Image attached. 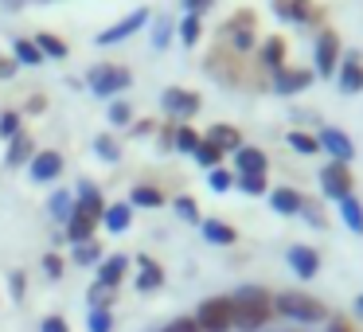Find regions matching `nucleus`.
<instances>
[{"label":"nucleus","instance_id":"nucleus-1","mask_svg":"<svg viewBox=\"0 0 363 332\" xmlns=\"http://www.w3.org/2000/svg\"><path fill=\"white\" fill-rule=\"evenodd\" d=\"M230 309H235V328L258 332L262 324H269V316H274V297H269V289H262V285H246V289H238L235 297H230Z\"/></svg>","mask_w":363,"mask_h":332},{"label":"nucleus","instance_id":"nucleus-2","mask_svg":"<svg viewBox=\"0 0 363 332\" xmlns=\"http://www.w3.org/2000/svg\"><path fill=\"white\" fill-rule=\"evenodd\" d=\"M223 40H227V48L235 51V55L254 51V40H258V12H254V9H238L235 16L223 24Z\"/></svg>","mask_w":363,"mask_h":332},{"label":"nucleus","instance_id":"nucleus-3","mask_svg":"<svg viewBox=\"0 0 363 332\" xmlns=\"http://www.w3.org/2000/svg\"><path fill=\"white\" fill-rule=\"evenodd\" d=\"M86 82H90V90H94V94L113 98V94H121V90L133 87V71H129V67H121V63H94L86 71Z\"/></svg>","mask_w":363,"mask_h":332},{"label":"nucleus","instance_id":"nucleus-4","mask_svg":"<svg viewBox=\"0 0 363 332\" xmlns=\"http://www.w3.org/2000/svg\"><path fill=\"white\" fill-rule=\"evenodd\" d=\"M274 313L289 316V321H324V305L308 293H297V289H285L274 297Z\"/></svg>","mask_w":363,"mask_h":332},{"label":"nucleus","instance_id":"nucleus-5","mask_svg":"<svg viewBox=\"0 0 363 332\" xmlns=\"http://www.w3.org/2000/svg\"><path fill=\"white\" fill-rule=\"evenodd\" d=\"M199 332H230L235 328V309H230V297H207L196 313Z\"/></svg>","mask_w":363,"mask_h":332},{"label":"nucleus","instance_id":"nucleus-6","mask_svg":"<svg viewBox=\"0 0 363 332\" xmlns=\"http://www.w3.org/2000/svg\"><path fill=\"white\" fill-rule=\"evenodd\" d=\"M320 188H324V196H332V199H347L355 188L352 168H347L344 160H328V165L320 168Z\"/></svg>","mask_w":363,"mask_h":332},{"label":"nucleus","instance_id":"nucleus-7","mask_svg":"<svg viewBox=\"0 0 363 332\" xmlns=\"http://www.w3.org/2000/svg\"><path fill=\"white\" fill-rule=\"evenodd\" d=\"M340 67V35L336 28H320V35H316V74H336Z\"/></svg>","mask_w":363,"mask_h":332},{"label":"nucleus","instance_id":"nucleus-8","mask_svg":"<svg viewBox=\"0 0 363 332\" xmlns=\"http://www.w3.org/2000/svg\"><path fill=\"white\" fill-rule=\"evenodd\" d=\"M160 106H164L172 118H191V114L203 106V98L196 94V90H184V87H168L164 94H160Z\"/></svg>","mask_w":363,"mask_h":332},{"label":"nucleus","instance_id":"nucleus-9","mask_svg":"<svg viewBox=\"0 0 363 332\" xmlns=\"http://www.w3.org/2000/svg\"><path fill=\"white\" fill-rule=\"evenodd\" d=\"M28 172H32L35 184L59 180V172H63V153H59V149H40L32 160H28Z\"/></svg>","mask_w":363,"mask_h":332},{"label":"nucleus","instance_id":"nucleus-10","mask_svg":"<svg viewBox=\"0 0 363 332\" xmlns=\"http://www.w3.org/2000/svg\"><path fill=\"white\" fill-rule=\"evenodd\" d=\"M274 87H277V94H301V90L313 87V71H308V67H289L285 63L281 71H277Z\"/></svg>","mask_w":363,"mask_h":332},{"label":"nucleus","instance_id":"nucleus-11","mask_svg":"<svg viewBox=\"0 0 363 332\" xmlns=\"http://www.w3.org/2000/svg\"><path fill=\"white\" fill-rule=\"evenodd\" d=\"M145 20H149V9H137V12H129V16H125V20H118L113 28H106V32H98V43H118V40H125V35L141 32V28H145Z\"/></svg>","mask_w":363,"mask_h":332},{"label":"nucleus","instance_id":"nucleus-12","mask_svg":"<svg viewBox=\"0 0 363 332\" xmlns=\"http://www.w3.org/2000/svg\"><path fill=\"white\" fill-rule=\"evenodd\" d=\"M285 258H289V266H293V274L297 277H316V270H320V254L313 250V246H289V250H285Z\"/></svg>","mask_w":363,"mask_h":332},{"label":"nucleus","instance_id":"nucleus-13","mask_svg":"<svg viewBox=\"0 0 363 332\" xmlns=\"http://www.w3.org/2000/svg\"><path fill=\"white\" fill-rule=\"evenodd\" d=\"M235 168H238V176H266L269 157L262 149H254V145H242V149L235 153Z\"/></svg>","mask_w":363,"mask_h":332},{"label":"nucleus","instance_id":"nucleus-14","mask_svg":"<svg viewBox=\"0 0 363 332\" xmlns=\"http://www.w3.org/2000/svg\"><path fill=\"white\" fill-rule=\"evenodd\" d=\"M340 90H344V94H359L363 90V59H359V51H347L344 63H340Z\"/></svg>","mask_w":363,"mask_h":332},{"label":"nucleus","instance_id":"nucleus-15","mask_svg":"<svg viewBox=\"0 0 363 332\" xmlns=\"http://www.w3.org/2000/svg\"><path fill=\"white\" fill-rule=\"evenodd\" d=\"M316 141H320V149L324 153H332V160H344V165H347V160H352V137H347L344 133V129H320V137H316Z\"/></svg>","mask_w":363,"mask_h":332},{"label":"nucleus","instance_id":"nucleus-16","mask_svg":"<svg viewBox=\"0 0 363 332\" xmlns=\"http://www.w3.org/2000/svg\"><path fill=\"white\" fill-rule=\"evenodd\" d=\"M125 270H129L125 254H110V258L98 262V282L94 285H102V289H118L121 277H125Z\"/></svg>","mask_w":363,"mask_h":332},{"label":"nucleus","instance_id":"nucleus-17","mask_svg":"<svg viewBox=\"0 0 363 332\" xmlns=\"http://www.w3.org/2000/svg\"><path fill=\"white\" fill-rule=\"evenodd\" d=\"M74 207H79V211H86V215H94V219H102V215H106L102 188H94L90 180H82L79 184V196H74Z\"/></svg>","mask_w":363,"mask_h":332},{"label":"nucleus","instance_id":"nucleus-18","mask_svg":"<svg viewBox=\"0 0 363 332\" xmlns=\"http://www.w3.org/2000/svg\"><path fill=\"white\" fill-rule=\"evenodd\" d=\"M269 207H274L277 215H301L305 211V196H301L297 188H274L269 192Z\"/></svg>","mask_w":363,"mask_h":332},{"label":"nucleus","instance_id":"nucleus-19","mask_svg":"<svg viewBox=\"0 0 363 332\" xmlns=\"http://www.w3.org/2000/svg\"><path fill=\"white\" fill-rule=\"evenodd\" d=\"M203 141H211L219 153H238V149H242V133H238L235 126H223V121H219V126L207 129Z\"/></svg>","mask_w":363,"mask_h":332},{"label":"nucleus","instance_id":"nucleus-20","mask_svg":"<svg viewBox=\"0 0 363 332\" xmlns=\"http://www.w3.org/2000/svg\"><path fill=\"white\" fill-rule=\"evenodd\" d=\"M94 231H98L94 215H86V211H79V207H74V215L67 219V238L79 246V243H90V238H94Z\"/></svg>","mask_w":363,"mask_h":332},{"label":"nucleus","instance_id":"nucleus-21","mask_svg":"<svg viewBox=\"0 0 363 332\" xmlns=\"http://www.w3.org/2000/svg\"><path fill=\"white\" fill-rule=\"evenodd\" d=\"M137 266H141V274H137V289H141V293L160 289V285H164V270H160V262H152L149 254H141Z\"/></svg>","mask_w":363,"mask_h":332},{"label":"nucleus","instance_id":"nucleus-22","mask_svg":"<svg viewBox=\"0 0 363 332\" xmlns=\"http://www.w3.org/2000/svg\"><path fill=\"white\" fill-rule=\"evenodd\" d=\"M32 157H35V141L24 133V129H20V133L12 137V145H9V157H4V165H9V168H20V165H28Z\"/></svg>","mask_w":363,"mask_h":332},{"label":"nucleus","instance_id":"nucleus-23","mask_svg":"<svg viewBox=\"0 0 363 332\" xmlns=\"http://www.w3.org/2000/svg\"><path fill=\"white\" fill-rule=\"evenodd\" d=\"M199 227H203V238H207V243H215V246L238 243V231L230 227V223H223V219H199Z\"/></svg>","mask_w":363,"mask_h":332},{"label":"nucleus","instance_id":"nucleus-24","mask_svg":"<svg viewBox=\"0 0 363 332\" xmlns=\"http://www.w3.org/2000/svg\"><path fill=\"white\" fill-rule=\"evenodd\" d=\"M102 223H106V231H110V235H125V231H129V223H133V207H129V199H125V204L106 207Z\"/></svg>","mask_w":363,"mask_h":332},{"label":"nucleus","instance_id":"nucleus-25","mask_svg":"<svg viewBox=\"0 0 363 332\" xmlns=\"http://www.w3.org/2000/svg\"><path fill=\"white\" fill-rule=\"evenodd\" d=\"M285 55H289V43H285V35H269V40L262 43V63L274 67V71H281V67H285Z\"/></svg>","mask_w":363,"mask_h":332},{"label":"nucleus","instance_id":"nucleus-26","mask_svg":"<svg viewBox=\"0 0 363 332\" xmlns=\"http://www.w3.org/2000/svg\"><path fill=\"white\" fill-rule=\"evenodd\" d=\"M168 196L160 188H152V184H137L133 192H129V207H164Z\"/></svg>","mask_w":363,"mask_h":332},{"label":"nucleus","instance_id":"nucleus-27","mask_svg":"<svg viewBox=\"0 0 363 332\" xmlns=\"http://www.w3.org/2000/svg\"><path fill=\"white\" fill-rule=\"evenodd\" d=\"M35 48L43 51V59H67V55H71V48H67L59 35H51V32H40V35H35Z\"/></svg>","mask_w":363,"mask_h":332},{"label":"nucleus","instance_id":"nucleus-28","mask_svg":"<svg viewBox=\"0 0 363 332\" xmlns=\"http://www.w3.org/2000/svg\"><path fill=\"white\" fill-rule=\"evenodd\" d=\"M340 215H344L347 231H355V235H363V207H359V199H355V196L340 199Z\"/></svg>","mask_w":363,"mask_h":332},{"label":"nucleus","instance_id":"nucleus-29","mask_svg":"<svg viewBox=\"0 0 363 332\" xmlns=\"http://www.w3.org/2000/svg\"><path fill=\"white\" fill-rule=\"evenodd\" d=\"M199 141H203V133H196L191 126H180V129L172 133V149H176V153H196Z\"/></svg>","mask_w":363,"mask_h":332},{"label":"nucleus","instance_id":"nucleus-30","mask_svg":"<svg viewBox=\"0 0 363 332\" xmlns=\"http://www.w3.org/2000/svg\"><path fill=\"white\" fill-rule=\"evenodd\" d=\"M12 51H16V63H24V67H40L43 63V51L35 48V40H16Z\"/></svg>","mask_w":363,"mask_h":332},{"label":"nucleus","instance_id":"nucleus-31","mask_svg":"<svg viewBox=\"0 0 363 332\" xmlns=\"http://www.w3.org/2000/svg\"><path fill=\"white\" fill-rule=\"evenodd\" d=\"M285 141H289L293 149L301 153V157H316V153H320V141H316L313 133H305V129H293V133L285 137Z\"/></svg>","mask_w":363,"mask_h":332},{"label":"nucleus","instance_id":"nucleus-32","mask_svg":"<svg viewBox=\"0 0 363 332\" xmlns=\"http://www.w3.org/2000/svg\"><path fill=\"white\" fill-rule=\"evenodd\" d=\"M48 207H51V215H55L59 223H67V219L74 215V196H71V192H55Z\"/></svg>","mask_w":363,"mask_h":332},{"label":"nucleus","instance_id":"nucleus-33","mask_svg":"<svg viewBox=\"0 0 363 332\" xmlns=\"http://www.w3.org/2000/svg\"><path fill=\"white\" fill-rule=\"evenodd\" d=\"M74 262H79V266H94V262H102V243H98V238L79 243L74 246Z\"/></svg>","mask_w":363,"mask_h":332},{"label":"nucleus","instance_id":"nucleus-34","mask_svg":"<svg viewBox=\"0 0 363 332\" xmlns=\"http://www.w3.org/2000/svg\"><path fill=\"white\" fill-rule=\"evenodd\" d=\"M316 16H320V12L313 9V0H289V20H297V24H313Z\"/></svg>","mask_w":363,"mask_h":332},{"label":"nucleus","instance_id":"nucleus-35","mask_svg":"<svg viewBox=\"0 0 363 332\" xmlns=\"http://www.w3.org/2000/svg\"><path fill=\"white\" fill-rule=\"evenodd\" d=\"M94 153H98L102 160H110V165H113V160H121V145L113 141L110 133H98V141H94Z\"/></svg>","mask_w":363,"mask_h":332},{"label":"nucleus","instance_id":"nucleus-36","mask_svg":"<svg viewBox=\"0 0 363 332\" xmlns=\"http://www.w3.org/2000/svg\"><path fill=\"white\" fill-rule=\"evenodd\" d=\"M191 157H196V160H199V165H203V168H219V165H223V153L215 149L211 141H199V149L191 153Z\"/></svg>","mask_w":363,"mask_h":332},{"label":"nucleus","instance_id":"nucleus-37","mask_svg":"<svg viewBox=\"0 0 363 332\" xmlns=\"http://www.w3.org/2000/svg\"><path fill=\"white\" fill-rule=\"evenodd\" d=\"M199 35H203V20H199V16H184L180 20V40L191 48V43H199Z\"/></svg>","mask_w":363,"mask_h":332},{"label":"nucleus","instance_id":"nucleus-38","mask_svg":"<svg viewBox=\"0 0 363 332\" xmlns=\"http://www.w3.org/2000/svg\"><path fill=\"white\" fill-rule=\"evenodd\" d=\"M235 184L246 192V196H266V192H269L266 176H235Z\"/></svg>","mask_w":363,"mask_h":332},{"label":"nucleus","instance_id":"nucleus-39","mask_svg":"<svg viewBox=\"0 0 363 332\" xmlns=\"http://www.w3.org/2000/svg\"><path fill=\"white\" fill-rule=\"evenodd\" d=\"M172 207H176V215H180V219L199 223V204H196L191 196H176V199H172Z\"/></svg>","mask_w":363,"mask_h":332},{"label":"nucleus","instance_id":"nucleus-40","mask_svg":"<svg viewBox=\"0 0 363 332\" xmlns=\"http://www.w3.org/2000/svg\"><path fill=\"white\" fill-rule=\"evenodd\" d=\"M207 184H211L215 192H230L235 188V172H230V168H211V176H207Z\"/></svg>","mask_w":363,"mask_h":332},{"label":"nucleus","instance_id":"nucleus-41","mask_svg":"<svg viewBox=\"0 0 363 332\" xmlns=\"http://www.w3.org/2000/svg\"><path fill=\"white\" fill-rule=\"evenodd\" d=\"M16 133H20V114L16 110H4V114H0V137H4V141H12Z\"/></svg>","mask_w":363,"mask_h":332},{"label":"nucleus","instance_id":"nucleus-42","mask_svg":"<svg viewBox=\"0 0 363 332\" xmlns=\"http://www.w3.org/2000/svg\"><path fill=\"white\" fill-rule=\"evenodd\" d=\"M90 332H113L110 309H90Z\"/></svg>","mask_w":363,"mask_h":332},{"label":"nucleus","instance_id":"nucleus-43","mask_svg":"<svg viewBox=\"0 0 363 332\" xmlns=\"http://www.w3.org/2000/svg\"><path fill=\"white\" fill-rule=\"evenodd\" d=\"M110 121H113V126H129V121H133V106H129V102H113L110 106Z\"/></svg>","mask_w":363,"mask_h":332},{"label":"nucleus","instance_id":"nucleus-44","mask_svg":"<svg viewBox=\"0 0 363 332\" xmlns=\"http://www.w3.org/2000/svg\"><path fill=\"white\" fill-rule=\"evenodd\" d=\"M113 289H102V285H90V309H110Z\"/></svg>","mask_w":363,"mask_h":332},{"label":"nucleus","instance_id":"nucleus-45","mask_svg":"<svg viewBox=\"0 0 363 332\" xmlns=\"http://www.w3.org/2000/svg\"><path fill=\"white\" fill-rule=\"evenodd\" d=\"M160 332H199V324H196V316H176V321L164 324Z\"/></svg>","mask_w":363,"mask_h":332},{"label":"nucleus","instance_id":"nucleus-46","mask_svg":"<svg viewBox=\"0 0 363 332\" xmlns=\"http://www.w3.org/2000/svg\"><path fill=\"white\" fill-rule=\"evenodd\" d=\"M43 274H48V277H63V258H59L55 250L43 254Z\"/></svg>","mask_w":363,"mask_h":332},{"label":"nucleus","instance_id":"nucleus-47","mask_svg":"<svg viewBox=\"0 0 363 332\" xmlns=\"http://www.w3.org/2000/svg\"><path fill=\"white\" fill-rule=\"evenodd\" d=\"M40 332H71V324H67L63 316H55V313H51V316H43Z\"/></svg>","mask_w":363,"mask_h":332},{"label":"nucleus","instance_id":"nucleus-48","mask_svg":"<svg viewBox=\"0 0 363 332\" xmlns=\"http://www.w3.org/2000/svg\"><path fill=\"white\" fill-rule=\"evenodd\" d=\"M184 9H188V16H203L211 9V0H184Z\"/></svg>","mask_w":363,"mask_h":332},{"label":"nucleus","instance_id":"nucleus-49","mask_svg":"<svg viewBox=\"0 0 363 332\" xmlns=\"http://www.w3.org/2000/svg\"><path fill=\"white\" fill-rule=\"evenodd\" d=\"M24 274H12V297H16V301H24Z\"/></svg>","mask_w":363,"mask_h":332},{"label":"nucleus","instance_id":"nucleus-50","mask_svg":"<svg viewBox=\"0 0 363 332\" xmlns=\"http://www.w3.org/2000/svg\"><path fill=\"white\" fill-rule=\"evenodd\" d=\"M0 74H4V79H12V74H16V59H0Z\"/></svg>","mask_w":363,"mask_h":332},{"label":"nucleus","instance_id":"nucleus-51","mask_svg":"<svg viewBox=\"0 0 363 332\" xmlns=\"http://www.w3.org/2000/svg\"><path fill=\"white\" fill-rule=\"evenodd\" d=\"M274 12H277L281 20H289V0H274Z\"/></svg>","mask_w":363,"mask_h":332},{"label":"nucleus","instance_id":"nucleus-52","mask_svg":"<svg viewBox=\"0 0 363 332\" xmlns=\"http://www.w3.org/2000/svg\"><path fill=\"white\" fill-rule=\"evenodd\" d=\"M43 106H48V98H43V94H35V98H32V102H28V110H32V114H40V110H43Z\"/></svg>","mask_w":363,"mask_h":332},{"label":"nucleus","instance_id":"nucleus-53","mask_svg":"<svg viewBox=\"0 0 363 332\" xmlns=\"http://www.w3.org/2000/svg\"><path fill=\"white\" fill-rule=\"evenodd\" d=\"M328 332H352V328H347L344 321H332V324H328Z\"/></svg>","mask_w":363,"mask_h":332},{"label":"nucleus","instance_id":"nucleus-54","mask_svg":"<svg viewBox=\"0 0 363 332\" xmlns=\"http://www.w3.org/2000/svg\"><path fill=\"white\" fill-rule=\"evenodd\" d=\"M355 313L363 316V293H359V297H355Z\"/></svg>","mask_w":363,"mask_h":332}]
</instances>
